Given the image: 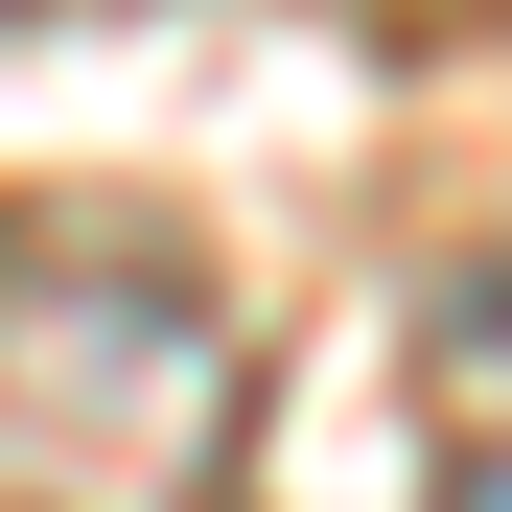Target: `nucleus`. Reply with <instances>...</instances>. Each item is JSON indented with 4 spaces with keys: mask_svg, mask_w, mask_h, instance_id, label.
I'll list each match as a JSON object with an SVG mask.
<instances>
[{
    "mask_svg": "<svg viewBox=\"0 0 512 512\" xmlns=\"http://www.w3.org/2000/svg\"><path fill=\"white\" fill-rule=\"evenodd\" d=\"M256 350L140 210H0V512H233Z\"/></svg>",
    "mask_w": 512,
    "mask_h": 512,
    "instance_id": "obj_1",
    "label": "nucleus"
},
{
    "mask_svg": "<svg viewBox=\"0 0 512 512\" xmlns=\"http://www.w3.org/2000/svg\"><path fill=\"white\" fill-rule=\"evenodd\" d=\"M443 512H512V443H489V466H466V489H443Z\"/></svg>",
    "mask_w": 512,
    "mask_h": 512,
    "instance_id": "obj_2",
    "label": "nucleus"
}]
</instances>
